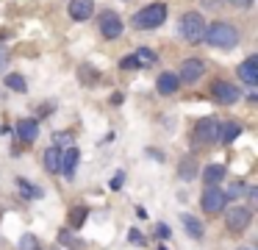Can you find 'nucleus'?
I'll return each mask as SVG.
<instances>
[{
    "mask_svg": "<svg viewBox=\"0 0 258 250\" xmlns=\"http://www.w3.org/2000/svg\"><path fill=\"white\" fill-rule=\"evenodd\" d=\"M211 47H219V50H230L239 44V31L228 22H214V25H206V39Z\"/></svg>",
    "mask_w": 258,
    "mask_h": 250,
    "instance_id": "1",
    "label": "nucleus"
},
{
    "mask_svg": "<svg viewBox=\"0 0 258 250\" xmlns=\"http://www.w3.org/2000/svg\"><path fill=\"white\" fill-rule=\"evenodd\" d=\"M164 20H167V6L150 3V6H145V9H139L134 14V28H139V31H153V28L164 25Z\"/></svg>",
    "mask_w": 258,
    "mask_h": 250,
    "instance_id": "2",
    "label": "nucleus"
},
{
    "mask_svg": "<svg viewBox=\"0 0 258 250\" xmlns=\"http://www.w3.org/2000/svg\"><path fill=\"white\" fill-rule=\"evenodd\" d=\"M180 36L191 44H200L203 39H206V20H203V14L186 11V14L180 17Z\"/></svg>",
    "mask_w": 258,
    "mask_h": 250,
    "instance_id": "3",
    "label": "nucleus"
},
{
    "mask_svg": "<svg viewBox=\"0 0 258 250\" xmlns=\"http://www.w3.org/2000/svg\"><path fill=\"white\" fill-rule=\"evenodd\" d=\"M217 136H219V122L214 120V117H203V120H197L195 128H191V144H197V147L214 144Z\"/></svg>",
    "mask_w": 258,
    "mask_h": 250,
    "instance_id": "4",
    "label": "nucleus"
},
{
    "mask_svg": "<svg viewBox=\"0 0 258 250\" xmlns=\"http://www.w3.org/2000/svg\"><path fill=\"white\" fill-rule=\"evenodd\" d=\"M250 222H252V211L247 209V206H233V209L225 211V225H228L233 233L247 231V228H250Z\"/></svg>",
    "mask_w": 258,
    "mask_h": 250,
    "instance_id": "5",
    "label": "nucleus"
},
{
    "mask_svg": "<svg viewBox=\"0 0 258 250\" xmlns=\"http://www.w3.org/2000/svg\"><path fill=\"white\" fill-rule=\"evenodd\" d=\"M200 206L206 214H222L225 206H228V197H225V192L219 186H208L200 197Z\"/></svg>",
    "mask_w": 258,
    "mask_h": 250,
    "instance_id": "6",
    "label": "nucleus"
},
{
    "mask_svg": "<svg viewBox=\"0 0 258 250\" xmlns=\"http://www.w3.org/2000/svg\"><path fill=\"white\" fill-rule=\"evenodd\" d=\"M211 94H214V100L222 103V106H233L236 100L241 97L239 86H236V83H228V81H214L211 83Z\"/></svg>",
    "mask_w": 258,
    "mask_h": 250,
    "instance_id": "7",
    "label": "nucleus"
},
{
    "mask_svg": "<svg viewBox=\"0 0 258 250\" xmlns=\"http://www.w3.org/2000/svg\"><path fill=\"white\" fill-rule=\"evenodd\" d=\"M100 33H103V39H119L122 36V20H119L117 11L106 9L100 14Z\"/></svg>",
    "mask_w": 258,
    "mask_h": 250,
    "instance_id": "8",
    "label": "nucleus"
},
{
    "mask_svg": "<svg viewBox=\"0 0 258 250\" xmlns=\"http://www.w3.org/2000/svg\"><path fill=\"white\" fill-rule=\"evenodd\" d=\"M203 75H206V64H203V59H186L183 64H180L178 81L180 83H197Z\"/></svg>",
    "mask_w": 258,
    "mask_h": 250,
    "instance_id": "9",
    "label": "nucleus"
},
{
    "mask_svg": "<svg viewBox=\"0 0 258 250\" xmlns=\"http://www.w3.org/2000/svg\"><path fill=\"white\" fill-rule=\"evenodd\" d=\"M78 159H81V150L75 147V144H67V147L61 150V167H58V172H61L67 181H73V178H75V170H78Z\"/></svg>",
    "mask_w": 258,
    "mask_h": 250,
    "instance_id": "10",
    "label": "nucleus"
},
{
    "mask_svg": "<svg viewBox=\"0 0 258 250\" xmlns=\"http://www.w3.org/2000/svg\"><path fill=\"white\" fill-rule=\"evenodd\" d=\"M67 11H70V17H73L75 22H86L92 14H95V0H70Z\"/></svg>",
    "mask_w": 258,
    "mask_h": 250,
    "instance_id": "11",
    "label": "nucleus"
},
{
    "mask_svg": "<svg viewBox=\"0 0 258 250\" xmlns=\"http://www.w3.org/2000/svg\"><path fill=\"white\" fill-rule=\"evenodd\" d=\"M14 133H17L25 144H31V142H36V136H39V122L31 120V117H25V120H20L17 125H14Z\"/></svg>",
    "mask_w": 258,
    "mask_h": 250,
    "instance_id": "12",
    "label": "nucleus"
},
{
    "mask_svg": "<svg viewBox=\"0 0 258 250\" xmlns=\"http://www.w3.org/2000/svg\"><path fill=\"white\" fill-rule=\"evenodd\" d=\"M239 78L247 83V86H255L258 83V56H250L239 64Z\"/></svg>",
    "mask_w": 258,
    "mask_h": 250,
    "instance_id": "13",
    "label": "nucleus"
},
{
    "mask_svg": "<svg viewBox=\"0 0 258 250\" xmlns=\"http://www.w3.org/2000/svg\"><path fill=\"white\" fill-rule=\"evenodd\" d=\"M156 89H158V94H164V97L175 94L180 89L178 75H175V72H161V75H158V81H156Z\"/></svg>",
    "mask_w": 258,
    "mask_h": 250,
    "instance_id": "14",
    "label": "nucleus"
},
{
    "mask_svg": "<svg viewBox=\"0 0 258 250\" xmlns=\"http://www.w3.org/2000/svg\"><path fill=\"white\" fill-rule=\"evenodd\" d=\"M200 175V164H197L195 156H183L178 164V178L180 181H195V178Z\"/></svg>",
    "mask_w": 258,
    "mask_h": 250,
    "instance_id": "15",
    "label": "nucleus"
},
{
    "mask_svg": "<svg viewBox=\"0 0 258 250\" xmlns=\"http://www.w3.org/2000/svg\"><path fill=\"white\" fill-rule=\"evenodd\" d=\"M225 172H228V170H225V164H208L200 175H203V181H206V186H219L222 178H225Z\"/></svg>",
    "mask_w": 258,
    "mask_h": 250,
    "instance_id": "16",
    "label": "nucleus"
},
{
    "mask_svg": "<svg viewBox=\"0 0 258 250\" xmlns=\"http://www.w3.org/2000/svg\"><path fill=\"white\" fill-rule=\"evenodd\" d=\"M58 167H61V147H47L45 150V170L50 172V175H58Z\"/></svg>",
    "mask_w": 258,
    "mask_h": 250,
    "instance_id": "17",
    "label": "nucleus"
},
{
    "mask_svg": "<svg viewBox=\"0 0 258 250\" xmlns=\"http://www.w3.org/2000/svg\"><path fill=\"white\" fill-rule=\"evenodd\" d=\"M180 222H183L186 233H189L191 239H203V236H206V228H203V222L197 220V217H191V214H183V217H180Z\"/></svg>",
    "mask_w": 258,
    "mask_h": 250,
    "instance_id": "18",
    "label": "nucleus"
},
{
    "mask_svg": "<svg viewBox=\"0 0 258 250\" xmlns=\"http://www.w3.org/2000/svg\"><path fill=\"white\" fill-rule=\"evenodd\" d=\"M239 133H241V125H239V122L230 120V122H225V125H219V136H217V142L230 144L236 136H239Z\"/></svg>",
    "mask_w": 258,
    "mask_h": 250,
    "instance_id": "19",
    "label": "nucleus"
},
{
    "mask_svg": "<svg viewBox=\"0 0 258 250\" xmlns=\"http://www.w3.org/2000/svg\"><path fill=\"white\" fill-rule=\"evenodd\" d=\"M78 78H81V83H84V86H95V83L100 81V72H97L92 64H81L78 67Z\"/></svg>",
    "mask_w": 258,
    "mask_h": 250,
    "instance_id": "20",
    "label": "nucleus"
},
{
    "mask_svg": "<svg viewBox=\"0 0 258 250\" xmlns=\"http://www.w3.org/2000/svg\"><path fill=\"white\" fill-rule=\"evenodd\" d=\"M17 189H20V194H23V197H28V200L42 197V189L34 186L31 181H25V178H17Z\"/></svg>",
    "mask_w": 258,
    "mask_h": 250,
    "instance_id": "21",
    "label": "nucleus"
},
{
    "mask_svg": "<svg viewBox=\"0 0 258 250\" xmlns=\"http://www.w3.org/2000/svg\"><path fill=\"white\" fill-rule=\"evenodd\" d=\"M134 56H136V61H139V67H153L158 61L156 50H150V47H139Z\"/></svg>",
    "mask_w": 258,
    "mask_h": 250,
    "instance_id": "22",
    "label": "nucleus"
},
{
    "mask_svg": "<svg viewBox=\"0 0 258 250\" xmlns=\"http://www.w3.org/2000/svg\"><path fill=\"white\" fill-rule=\"evenodd\" d=\"M86 217H89V209H86V206H75V209L70 211V228H81L86 222Z\"/></svg>",
    "mask_w": 258,
    "mask_h": 250,
    "instance_id": "23",
    "label": "nucleus"
},
{
    "mask_svg": "<svg viewBox=\"0 0 258 250\" xmlns=\"http://www.w3.org/2000/svg\"><path fill=\"white\" fill-rule=\"evenodd\" d=\"M6 86L12 89V92H28V83H25V78L20 75V72H14V75H6Z\"/></svg>",
    "mask_w": 258,
    "mask_h": 250,
    "instance_id": "24",
    "label": "nucleus"
},
{
    "mask_svg": "<svg viewBox=\"0 0 258 250\" xmlns=\"http://www.w3.org/2000/svg\"><path fill=\"white\" fill-rule=\"evenodd\" d=\"M20 250H45V247H42V242L34 233H25V236L20 239Z\"/></svg>",
    "mask_w": 258,
    "mask_h": 250,
    "instance_id": "25",
    "label": "nucleus"
},
{
    "mask_svg": "<svg viewBox=\"0 0 258 250\" xmlns=\"http://www.w3.org/2000/svg\"><path fill=\"white\" fill-rule=\"evenodd\" d=\"M58 244H64V247H70V250H78V247H81V244L73 239V233H70V231H61V233H58Z\"/></svg>",
    "mask_w": 258,
    "mask_h": 250,
    "instance_id": "26",
    "label": "nucleus"
},
{
    "mask_svg": "<svg viewBox=\"0 0 258 250\" xmlns=\"http://www.w3.org/2000/svg\"><path fill=\"white\" fill-rule=\"evenodd\" d=\"M119 70H139L136 56H122V59H119Z\"/></svg>",
    "mask_w": 258,
    "mask_h": 250,
    "instance_id": "27",
    "label": "nucleus"
},
{
    "mask_svg": "<svg viewBox=\"0 0 258 250\" xmlns=\"http://www.w3.org/2000/svg\"><path fill=\"white\" fill-rule=\"evenodd\" d=\"M53 142H56L58 144V147H61V144H70V142H73V133H70V131H61V133H53Z\"/></svg>",
    "mask_w": 258,
    "mask_h": 250,
    "instance_id": "28",
    "label": "nucleus"
},
{
    "mask_svg": "<svg viewBox=\"0 0 258 250\" xmlns=\"http://www.w3.org/2000/svg\"><path fill=\"white\" fill-rule=\"evenodd\" d=\"M9 61H12V50H9L6 44H0V70H6Z\"/></svg>",
    "mask_w": 258,
    "mask_h": 250,
    "instance_id": "29",
    "label": "nucleus"
},
{
    "mask_svg": "<svg viewBox=\"0 0 258 250\" xmlns=\"http://www.w3.org/2000/svg\"><path fill=\"white\" fill-rule=\"evenodd\" d=\"M241 192H244V183H233V186L225 192V197H228V200H236V197H241Z\"/></svg>",
    "mask_w": 258,
    "mask_h": 250,
    "instance_id": "30",
    "label": "nucleus"
},
{
    "mask_svg": "<svg viewBox=\"0 0 258 250\" xmlns=\"http://www.w3.org/2000/svg\"><path fill=\"white\" fill-rule=\"evenodd\" d=\"M128 239H131V244H139V247L147 242V239L142 236V231H136V228H131V231H128Z\"/></svg>",
    "mask_w": 258,
    "mask_h": 250,
    "instance_id": "31",
    "label": "nucleus"
},
{
    "mask_svg": "<svg viewBox=\"0 0 258 250\" xmlns=\"http://www.w3.org/2000/svg\"><path fill=\"white\" fill-rule=\"evenodd\" d=\"M156 236H158V239H169V236H172V231H169V225H164V222H158V225H156Z\"/></svg>",
    "mask_w": 258,
    "mask_h": 250,
    "instance_id": "32",
    "label": "nucleus"
},
{
    "mask_svg": "<svg viewBox=\"0 0 258 250\" xmlns=\"http://www.w3.org/2000/svg\"><path fill=\"white\" fill-rule=\"evenodd\" d=\"M122 183H125V172H117V175H114V178H111V183H108V186H111V189H114V192H117V189H119V186H122Z\"/></svg>",
    "mask_w": 258,
    "mask_h": 250,
    "instance_id": "33",
    "label": "nucleus"
},
{
    "mask_svg": "<svg viewBox=\"0 0 258 250\" xmlns=\"http://www.w3.org/2000/svg\"><path fill=\"white\" fill-rule=\"evenodd\" d=\"M225 3L236 6V9H250V6H252V0H225Z\"/></svg>",
    "mask_w": 258,
    "mask_h": 250,
    "instance_id": "34",
    "label": "nucleus"
},
{
    "mask_svg": "<svg viewBox=\"0 0 258 250\" xmlns=\"http://www.w3.org/2000/svg\"><path fill=\"white\" fill-rule=\"evenodd\" d=\"M111 103H114V106H119V103H122V94L114 92V94H111Z\"/></svg>",
    "mask_w": 258,
    "mask_h": 250,
    "instance_id": "35",
    "label": "nucleus"
},
{
    "mask_svg": "<svg viewBox=\"0 0 258 250\" xmlns=\"http://www.w3.org/2000/svg\"><path fill=\"white\" fill-rule=\"evenodd\" d=\"M219 0H203V6H208V9H211V6H217Z\"/></svg>",
    "mask_w": 258,
    "mask_h": 250,
    "instance_id": "36",
    "label": "nucleus"
},
{
    "mask_svg": "<svg viewBox=\"0 0 258 250\" xmlns=\"http://www.w3.org/2000/svg\"><path fill=\"white\" fill-rule=\"evenodd\" d=\"M158 250H167V247H158Z\"/></svg>",
    "mask_w": 258,
    "mask_h": 250,
    "instance_id": "37",
    "label": "nucleus"
},
{
    "mask_svg": "<svg viewBox=\"0 0 258 250\" xmlns=\"http://www.w3.org/2000/svg\"><path fill=\"white\" fill-rule=\"evenodd\" d=\"M53 250H58V247H53Z\"/></svg>",
    "mask_w": 258,
    "mask_h": 250,
    "instance_id": "38",
    "label": "nucleus"
}]
</instances>
